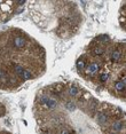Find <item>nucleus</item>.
<instances>
[{"label":"nucleus","mask_w":126,"mask_h":134,"mask_svg":"<svg viewBox=\"0 0 126 134\" xmlns=\"http://www.w3.org/2000/svg\"><path fill=\"white\" fill-rule=\"evenodd\" d=\"M13 45H14L15 48H23L26 45V41H25V39H24L23 37H20V36H18V37L14 38Z\"/></svg>","instance_id":"1"},{"label":"nucleus","mask_w":126,"mask_h":134,"mask_svg":"<svg viewBox=\"0 0 126 134\" xmlns=\"http://www.w3.org/2000/svg\"><path fill=\"white\" fill-rule=\"evenodd\" d=\"M97 71H99V64L95 62L91 63V64L87 66V69H86V74L87 75H94V74H96Z\"/></svg>","instance_id":"2"},{"label":"nucleus","mask_w":126,"mask_h":134,"mask_svg":"<svg viewBox=\"0 0 126 134\" xmlns=\"http://www.w3.org/2000/svg\"><path fill=\"white\" fill-rule=\"evenodd\" d=\"M8 2L7 1H0V21L4 20V15L8 12V8L9 7H6V5H7Z\"/></svg>","instance_id":"3"},{"label":"nucleus","mask_w":126,"mask_h":134,"mask_svg":"<svg viewBox=\"0 0 126 134\" xmlns=\"http://www.w3.org/2000/svg\"><path fill=\"white\" fill-rule=\"evenodd\" d=\"M125 79H123V80H118V81H116V85H115V87H116V90L118 91V92H122V91H125Z\"/></svg>","instance_id":"4"},{"label":"nucleus","mask_w":126,"mask_h":134,"mask_svg":"<svg viewBox=\"0 0 126 134\" xmlns=\"http://www.w3.org/2000/svg\"><path fill=\"white\" fill-rule=\"evenodd\" d=\"M107 120H108V116L104 115V114H99L97 115V121H99V124L103 125L107 123Z\"/></svg>","instance_id":"5"},{"label":"nucleus","mask_w":126,"mask_h":134,"mask_svg":"<svg viewBox=\"0 0 126 134\" xmlns=\"http://www.w3.org/2000/svg\"><path fill=\"white\" fill-rule=\"evenodd\" d=\"M120 55H122V53L119 51L112 52V54H111V61H112V62H117V61H119V59H120Z\"/></svg>","instance_id":"6"},{"label":"nucleus","mask_w":126,"mask_h":134,"mask_svg":"<svg viewBox=\"0 0 126 134\" xmlns=\"http://www.w3.org/2000/svg\"><path fill=\"white\" fill-rule=\"evenodd\" d=\"M123 126H124V123H122V121H117V123H115L111 126V129L113 131H122L123 130Z\"/></svg>","instance_id":"7"},{"label":"nucleus","mask_w":126,"mask_h":134,"mask_svg":"<svg viewBox=\"0 0 126 134\" xmlns=\"http://www.w3.org/2000/svg\"><path fill=\"white\" fill-rule=\"evenodd\" d=\"M77 68H78L79 71H81L83 69H85V61H84V57H80L77 62Z\"/></svg>","instance_id":"8"},{"label":"nucleus","mask_w":126,"mask_h":134,"mask_svg":"<svg viewBox=\"0 0 126 134\" xmlns=\"http://www.w3.org/2000/svg\"><path fill=\"white\" fill-rule=\"evenodd\" d=\"M46 105L48 107V109H54L55 107L57 105V103H56V101H55V100L50 99V100H48V102L46 103Z\"/></svg>","instance_id":"9"},{"label":"nucleus","mask_w":126,"mask_h":134,"mask_svg":"<svg viewBox=\"0 0 126 134\" xmlns=\"http://www.w3.org/2000/svg\"><path fill=\"white\" fill-rule=\"evenodd\" d=\"M14 69H15V72H16L17 75H20V76H23V72H24V69L21 66L20 64H16L14 66Z\"/></svg>","instance_id":"10"},{"label":"nucleus","mask_w":126,"mask_h":134,"mask_svg":"<svg viewBox=\"0 0 126 134\" xmlns=\"http://www.w3.org/2000/svg\"><path fill=\"white\" fill-rule=\"evenodd\" d=\"M69 94L71 96H76L78 94V87L77 86H71L70 87V91H69Z\"/></svg>","instance_id":"11"},{"label":"nucleus","mask_w":126,"mask_h":134,"mask_svg":"<svg viewBox=\"0 0 126 134\" xmlns=\"http://www.w3.org/2000/svg\"><path fill=\"white\" fill-rule=\"evenodd\" d=\"M93 53L95 54V55H103L104 54V51H103V48H101V47H95L94 49H93Z\"/></svg>","instance_id":"12"},{"label":"nucleus","mask_w":126,"mask_h":134,"mask_svg":"<svg viewBox=\"0 0 126 134\" xmlns=\"http://www.w3.org/2000/svg\"><path fill=\"white\" fill-rule=\"evenodd\" d=\"M65 108H67L69 111H73V110H75V109H76V105L73 104L72 102H68L67 104H65Z\"/></svg>","instance_id":"13"},{"label":"nucleus","mask_w":126,"mask_h":134,"mask_svg":"<svg viewBox=\"0 0 126 134\" xmlns=\"http://www.w3.org/2000/svg\"><path fill=\"white\" fill-rule=\"evenodd\" d=\"M108 78H109V75L107 74V72H104V74H102V75H101V77H100L101 81H107V80H108Z\"/></svg>","instance_id":"14"},{"label":"nucleus","mask_w":126,"mask_h":134,"mask_svg":"<svg viewBox=\"0 0 126 134\" xmlns=\"http://www.w3.org/2000/svg\"><path fill=\"white\" fill-rule=\"evenodd\" d=\"M23 77H24V79H29V78H31V74H30V71H28V70H24V72H23Z\"/></svg>","instance_id":"15"},{"label":"nucleus","mask_w":126,"mask_h":134,"mask_svg":"<svg viewBox=\"0 0 126 134\" xmlns=\"http://www.w3.org/2000/svg\"><path fill=\"white\" fill-rule=\"evenodd\" d=\"M48 100H50V97H47V96H44V97H41V102H42V103H45V104H46V103L48 102Z\"/></svg>","instance_id":"16"},{"label":"nucleus","mask_w":126,"mask_h":134,"mask_svg":"<svg viewBox=\"0 0 126 134\" xmlns=\"http://www.w3.org/2000/svg\"><path fill=\"white\" fill-rule=\"evenodd\" d=\"M62 134H69V133H68L67 131H63V132H62Z\"/></svg>","instance_id":"17"}]
</instances>
